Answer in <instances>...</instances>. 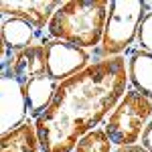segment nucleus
Returning a JSON list of instances; mask_svg holds the SVG:
<instances>
[{"instance_id": "5", "label": "nucleus", "mask_w": 152, "mask_h": 152, "mask_svg": "<svg viewBox=\"0 0 152 152\" xmlns=\"http://www.w3.org/2000/svg\"><path fill=\"white\" fill-rule=\"evenodd\" d=\"M89 67L87 51L65 41L47 43V75L55 81H65Z\"/></svg>"}, {"instance_id": "2", "label": "nucleus", "mask_w": 152, "mask_h": 152, "mask_svg": "<svg viewBox=\"0 0 152 152\" xmlns=\"http://www.w3.org/2000/svg\"><path fill=\"white\" fill-rule=\"evenodd\" d=\"M110 2L105 0H69L53 14L47 33L55 41L77 47H95L104 39Z\"/></svg>"}, {"instance_id": "14", "label": "nucleus", "mask_w": 152, "mask_h": 152, "mask_svg": "<svg viewBox=\"0 0 152 152\" xmlns=\"http://www.w3.org/2000/svg\"><path fill=\"white\" fill-rule=\"evenodd\" d=\"M138 43H140V51L152 55V10L146 12V16H144V20H142V24H140Z\"/></svg>"}, {"instance_id": "3", "label": "nucleus", "mask_w": 152, "mask_h": 152, "mask_svg": "<svg viewBox=\"0 0 152 152\" xmlns=\"http://www.w3.org/2000/svg\"><path fill=\"white\" fill-rule=\"evenodd\" d=\"M152 120V99L138 89H128L116 110L105 118L104 130L118 148L134 146Z\"/></svg>"}, {"instance_id": "13", "label": "nucleus", "mask_w": 152, "mask_h": 152, "mask_svg": "<svg viewBox=\"0 0 152 152\" xmlns=\"http://www.w3.org/2000/svg\"><path fill=\"white\" fill-rule=\"evenodd\" d=\"M112 140L107 136V132L102 128H95L91 132H87L81 140L77 142L73 152H114L112 150Z\"/></svg>"}, {"instance_id": "4", "label": "nucleus", "mask_w": 152, "mask_h": 152, "mask_svg": "<svg viewBox=\"0 0 152 152\" xmlns=\"http://www.w3.org/2000/svg\"><path fill=\"white\" fill-rule=\"evenodd\" d=\"M144 16H146V6L140 0L110 2L107 23L102 39V53L105 59L120 57V53L130 49L134 39L138 37Z\"/></svg>"}, {"instance_id": "16", "label": "nucleus", "mask_w": 152, "mask_h": 152, "mask_svg": "<svg viewBox=\"0 0 152 152\" xmlns=\"http://www.w3.org/2000/svg\"><path fill=\"white\" fill-rule=\"evenodd\" d=\"M114 152H146L140 144H134V146H122V148H116Z\"/></svg>"}, {"instance_id": "10", "label": "nucleus", "mask_w": 152, "mask_h": 152, "mask_svg": "<svg viewBox=\"0 0 152 152\" xmlns=\"http://www.w3.org/2000/svg\"><path fill=\"white\" fill-rule=\"evenodd\" d=\"M0 37H2V45L8 49L10 53H18V51H23V49L33 45L35 26L28 24L26 20H23V18L6 16L2 20Z\"/></svg>"}, {"instance_id": "11", "label": "nucleus", "mask_w": 152, "mask_h": 152, "mask_svg": "<svg viewBox=\"0 0 152 152\" xmlns=\"http://www.w3.org/2000/svg\"><path fill=\"white\" fill-rule=\"evenodd\" d=\"M0 152H41V142L37 136L35 122H24L12 132L2 134Z\"/></svg>"}, {"instance_id": "1", "label": "nucleus", "mask_w": 152, "mask_h": 152, "mask_svg": "<svg viewBox=\"0 0 152 152\" xmlns=\"http://www.w3.org/2000/svg\"><path fill=\"white\" fill-rule=\"evenodd\" d=\"M126 57H110L59 83L43 116L35 120L43 152H73L87 132L110 116L128 91Z\"/></svg>"}, {"instance_id": "9", "label": "nucleus", "mask_w": 152, "mask_h": 152, "mask_svg": "<svg viewBox=\"0 0 152 152\" xmlns=\"http://www.w3.org/2000/svg\"><path fill=\"white\" fill-rule=\"evenodd\" d=\"M23 85H24V95H26V105H28V116L39 120L53 102V97L59 89V81L51 79L45 73V75H39V77L23 83Z\"/></svg>"}, {"instance_id": "6", "label": "nucleus", "mask_w": 152, "mask_h": 152, "mask_svg": "<svg viewBox=\"0 0 152 152\" xmlns=\"http://www.w3.org/2000/svg\"><path fill=\"white\" fill-rule=\"evenodd\" d=\"M2 134L12 132L18 126H23L28 114L26 105V95H24V85L10 69H2Z\"/></svg>"}, {"instance_id": "12", "label": "nucleus", "mask_w": 152, "mask_h": 152, "mask_svg": "<svg viewBox=\"0 0 152 152\" xmlns=\"http://www.w3.org/2000/svg\"><path fill=\"white\" fill-rule=\"evenodd\" d=\"M128 73L132 87L152 99V55L134 51L128 59Z\"/></svg>"}, {"instance_id": "7", "label": "nucleus", "mask_w": 152, "mask_h": 152, "mask_svg": "<svg viewBox=\"0 0 152 152\" xmlns=\"http://www.w3.org/2000/svg\"><path fill=\"white\" fill-rule=\"evenodd\" d=\"M59 6H61L59 0H2L0 12L2 16L23 18L35 28H45L49 26Z\"/></svg>"}, {"instance_id": "8", "label": "nucleus", "mask_w": 152, "mask_h": 152, "mask_svg": "<svg viewBox=\"0 0 152 152\" xmlns=\"http://www.w3.org/2000/svg\"><path fill=\"white\" fill-rule=\"evenodd\" d=\"M2 69H10L20 83L31 81L39 75H45L47 73V45L37 43L18 53H12V57L6 63H2Z\"/></svg>"}, {"instance_id": "15", "label": "nucleus", "mask_w": 152, "mask_h": 152, "mask_svg": "<svg viewBox=\"0 0 152 152\" xmlns=\"http://www.w3.org/2000/svg\"><path fill=\"white\" fill-rule=\"evenodd\" d=\"M142 148L146 152H152V120L148 122V126L144 128V132H142Z\"/></svg>"}]
</instances>
